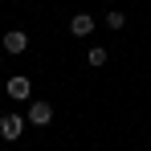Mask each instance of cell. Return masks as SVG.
<instances>
[{
    "instance_id": "1",
    "label": "cell",
    "mask_w": 151,
    "mask_h": 151,
    "mask_svg": "<svg viewBox=\"0 0 151 151\" xmlns=\"http://www.w3.org/2000/svg\"><path fill=\"white\" fill-rule=\"evenodd\" d=\"M21 135H25V119H21V114H4V119H0V139H4V143H17Z\"/></svg>"
},
{
    "instance_id": "2",
    "label": "cell",
    "mask_w": 151,
    "mask_h": 151,
    "mask_svg": "<svg viewBox=\"0 0 151 151\" xmlns=\"http://www.w3.org/2000/svg\"><path fill=\"white\" fill-rule=\"evenodd\" d=\"M29 123H33V127H49L53 123V106L45 98H33V102H29Z\"/></svg>"
},
{
    "instance_id": "3",
    "label": "cell",
    "mask_w": 151,
    "mask_h": 151,
    "mask_svg": "<svg viewBox=\"0 0 151 151\" xmlns=\"http://www.w3.org/2000/svg\"><path fill=\"white\" fill-rule=\"evenodd\" d=\"M4 90H8V98H17V102H25L29 94H33V82H29L25 74H12V78H8V86H4Z\"/></svg>"
},
{
    "instance_id": "4",
    "label": "cell",
    "mask_w": 151,
    "mask_h": 151,
    "mask_svg": "<svg viewBox=\"0 0 151 151\" xmlns=\"http://www.w3.org/2000/svg\"><path fill=\"white\" fill-rule=\"evenodd\" d=\"M0 45H4V53H25V49H29V33L12 29V33H4V37H0Z\"/></svg>"
},
{
    "instance_id": "5",
    "label": "cell",
    "mask_w": 151,
    "mask_h": 151,
    "mask_svg": "<svg viewBox=\"0 0 151 151\" xmlns=\"http://www.w3.org/2000/svg\"><path fill=\"white\" fill-rule=\"evenodd\" d=\"M70 33H74V37H90V33H94V17H90V12H74V17H70Z\"/></svg>"
},
{
    "instance_id": "6",
    "label": "cell",
    "mask_w": 151,
    "mask_h": 151,
    "mask_svg": "<svg viewBox=\"0 0 151 151\" xmlns=\"http://www.w3.org/2000/svg\"><path fill=\"white\" fill-rule=\"evenodd\" d=\"M127 25V17L123 12H114V8H110V12H106V29H123Z\"/></svg>"
},
{
    "instance_id": "7",
    "label": "cell",
    "mask_w": 151,
    "mask_h": 151,
    "mask_svg": "<svg viewBox=\"0 0 151 151\" xmlns=\"http://www.w3.org/2000/svg\"><path fill=\"white\" fill-rule=\"evenodd\" d=\"M86 61H90V65H106V49H98V45H94V49L86 53Z\"/></svg>"
}]
</instances>
